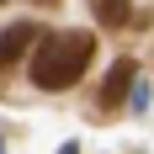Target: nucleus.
I'll return each instance as SVG.
<instances>
[{
	"label": "nucleus",
	"instance_id": "1",
	"mask_svg": "<svg viewBox=\"0 0 154 154\" xmlns=\"http://www.w3.org/2000/svg\"><path fill=\"white\" fill-rule=\"evenodd\" d=\"M91 59H96V32H48L32 43L27 75L37 91H69Z\"/></svg>",
	"mask_w": 154,
	"mask_h": 154
},
{
	"label": "nucleus",
	"instance_id": "2",
	"mask_svg": "<svg viewBox=\"0 0 154 154\" xmlns=\"http://www.w3.org/2000/svg\"><path fill=\"white\" fill-rule=\"evenodd\" d=\"M32 43H37V21H11V27L0 32V75H5V69H16V64L27 59Z\"/></svg>",
	"mask_w": 154,
	"mask_h": 154
},
{
	"label": "nucleus",
	"instance_id": "3",
	"mask_svg": "<svg viewBox=\"0 0 154 154\" xmlns=\"http://www.w3.org/2000/svg\"><path fill=\"white\" fill-rule=\"evenodd\" d=\"M133 80H138V64H133V59H117L112 75H106V85H101V96H96V106H101V112H117L128 101V91H133Z\"/></svg>",
	"mask_w": 154,
	"mask_h": 154
},
{
	"label": "nucleus",
	"instance_id": "4",
	"mask_svg": "<svg viewBox=\"0 0 154 154\" xmlns=\"http://www.w3.org/2000/svg\"><path fill=\"white\" fill-rule=\"evenodd\" d=\"M91 11H96V21L101 27H133V0H91Z\"/></svg>",
	"mask_w": 154,
	"mask_h": 154
},
{
	"label": "nucleus",
	"instance_id": "5",
	"mask_svg": "<svg viewBox=\"0 0 154 154\" xmlns=\"http://www.w3.org/2000/svg\"><path fill=\"white\" fill-rule=\"evenodd\" d=\"M59 154H80V149H75V143H64V149H59Z\"/></svg>",
	"mask_w": 154,
	"mask_h": 154
},
{
	"label": "nucleus",
	"instance_id": "6",
	"mask_svg": "<svg viewBox=\"0 0 154 154\" xmlns=\"http://www.w3.org/2000/svg\"><path fill=\"white\" fill-rule=\"evenodd\" d=\"M37 5H59V0H37Z\"/></svg>",
	"mask_w": 154,
	"mask_h": 154
},
{
	"label": "nucleus",
	"instance_id": "7",
	"mask_svg": "<svg viewBox=\"0 0 154 154\" xmlns=\"http://www.w3.org/2000/svg\"><path fill=\"white\" fill-rule=\"evenodd\" d=\"M0 5H5V0H0Z\"/></svg>",
	"mask_w": 154,
	"mask_h": 154
}]
</instances>
